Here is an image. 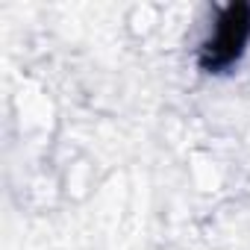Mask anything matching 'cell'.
<instances>
[{
  "instance_id": "obj_1",
  "label": "cell",
  "mask_w": 250,
  "mask_h": 250,
  "mask_svg": "<svg viewBox=\"0 0 250 250\" xmlns=\"http://www.w3.org/2000/svg\"><path fill=\"white\" fill-rule=\"evenodd\" d=\"M247 42H250V3L238 0V3H229L218 15L215 30L200 44V50H197L200 71H206V74H227L244 56Z\"/></svg>"
}]
</instances>
